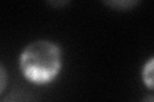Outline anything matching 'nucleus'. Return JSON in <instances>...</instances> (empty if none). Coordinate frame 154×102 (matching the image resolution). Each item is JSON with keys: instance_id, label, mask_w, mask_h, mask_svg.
<instances>
[{"instance_id": "nucleus-1", "label": "nucleus", "mask_w": 154, "mask_h": 102, "mask_svg": "<svg viewBox=\"0 0 154 102\" xmlns=\"http://www.w3.org/2000/svg\"><path fill=\"white\" fill-rule=\"evenodd\" d=\"M22 74L33 83H46L57 77L62 68V51L49 40H35L23 48L19 56Z\"/></svg>"}, {"instance_id": "nucleus-2", "label": "nucleus", "mask_w": 154, "mask_h": 102, "mask_svg": "<svg viewBox=\"0 0 154 102\" xmlns=\"http://www.w3.org/2000/svg\"><path fill=\"white\" fill-rule=\"evenodd\" d=\"M2 102H35V98L27 89L18 87L4 97Z\"/></svg>"}, {"instance_id": "nucleus-3", "label": "nucleus", "mask_w": 154, "mask_h": 102, "mask_svg": "<svg viewBox=\"0 0 154 102\" xmlns=\"http://www.w3.org/2000/svg\"><path fill=\"white\" fill-rule=\"evenodd\" d=\"M140 1L139 0H107L104 1V4L112 7L114 9H118V10H127V9L135 7L136 4H139Z\"/></svg>"}, {"instance_id": "nucleus-4", "label": "nucleus", "mask_w": 154, "mask_h": 102, "mask_svg": "<svg viewBox=\"0 0 154 102\" xmlns=\"http://www.w3.org/2000/svg\"><path fill=\"white\" fill-rule=\"evenodd\" d=\"M7 83H8V74H7V70L4 65L0 63V95L3 93V91L7 87Z\"/></svg>"}, {"instance_id": "nucleus-5", "label": "nucleus", "mask_w": 154, "mask_h": 102, "mask_svg": "<svg viewBox=\"0 0 154 102\" xmlns=\"http://www.w3.org/2000/svg\"><path fill=\"white\" fill-rule=\"evenodd\" d=\"M152 65H153V59L149 60L148 64L144 66V70H145L144 73H146V74H148V78L145 80V83L148 84L149 88H152V87H153V83H152Z\"/></svg>"}, {"instance_id": "nucleus-6", "label": "nucleus", "mask_w": 154, "mask_h": 102, "mask_svg": "<svg viewBox=\"0 0 154 102\" xmlns=\"http://www.w3.org/2000/svg\"><path fill=\"white\" fill-rule=\"evenodd\" d=\"M69 1H49V4L50 5H54V7H63V5H66V4H68Z\"/></svg>"}, {"instance_id": "nucleus-7", "label": "nucleus", "mask_w": 154, "mask_h": 102, "mask_svg": "<svg viewBox=\"0 0 154 102\" xmlns=\"http://www.w3.org/2000/svg\"><path fill=\"white\" fill-rule=\"evenodd\" d=\"M141 102H154V97L152 95H149L146 97H144V98L141 100Z\"/></svg>"}]
</instances>
